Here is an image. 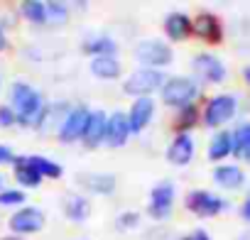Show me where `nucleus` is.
<instances>
[{
    "instance_id": "1",
    "label": "nucleus",
    "mask_w": 250,
    "mask_h": 240,
    "mask_svg": "<svg viewBox=\"0 0 250 240\" xmlns=\"http://www.w3.org/2000/svg\"><path fill=\"white\" fill-rule=\"evenodd\" d=\"M8 105L18 115V125H22V128H37V123H40V118H42L47 103H44L42 93L35 86H30L25 81H15L10 86V93H8Z\"/></svg>"
},
{
    "instance_id": "2",
    "label": "nucleus",
    "mask_w": 250,
    "mask_h": 240,
    "mask_svg": "<svg viewBox=\"0 0 250 240\" xmlns=\"http://www.w3.org/2000/svg\"><path fill=\"white\" fill-rule=\"evenodd\" d=\"M199 93H201L199 83L194 79H189V76H167L165 83H162V88H160L162 103L167 108H174V110L196 103Z\"/></svg>"
},
{
    "instance_id": "3",
    "label": "nucleus",
    "mask_w": 250,
    "mask_h": 240,
    "mask_svg": "<svg viewBox=\"0 0 250 240\" xmlns=\"http://www.w3.org/2000/svg\"><path fill=\"white\" fill-rule=\"evenodd\" d=\"M165 79L167 76L160 69H135L125 76L123 93L130 98H152V93L162 88Z\"/></svg>"
},
{
    "instance_id": "4",
    "label": "nucleus",
    "mask_w": 250,
    "mask_h": 240,
    "mask_svg": "<svg viewBox=\"0 0 250 240\" xmlns=\"http://www.w3.org/2000/svg\"><path fill=\"white\" fill-rule=\"evenodd\" d=\"M133 54L143 64V69H160V71L165 66H169L172 59H174L172 47L167 42H162V40H140L135 44Z\"/></svg>"
},
{
    "instance_id": "5",
    "label": "nucleus",
    "mask_w": 250,
    "mask_h": 240,
    "mask_svg": "<svg viewBox=\"0 0 250 240\" xmlns=\"http://www.w3.org/2000/svg\"><path fill=\"white\" fill-rule=\"evenodd\" d=\"M235 110H238L235 96H230V93H218V96H213V98L206 100V105H204V110H201V123H204L206 128H221V125L228 123V120H233Z\"/></svg>"
},
{
    "instance_id": "6",
    "label": "nucleus",
    "mask_w": 250,
    "mask_h": 240,
    "mask_svg": "<svg viewBox=\"0 0 250 240\" xmlns=\"http://www.w3.org/2000/svg\"><path fill=\"white\" fill-rule=\"evenodd\" d=\"M44 223H47L44 211H40L37 206H22V208L13 211L8 218L10 235H18V238H27V235L40 233L44 228Z\"/></svg>"
},
{
    "instance_id": "7",
    "label": "nucleus",
    "mask_w": 250,
    "mask_h": 240,
    "mask_svg": "<svg viewBox=\"0 0 250 240\" xmlns=\"http://www.w3.org/2000/svg\"><path fill=\"white\" fill-rule=\"evenodd\" d=\"M88 115H91V108L88 105H74V108H69L66 118L62 120V125L57 130V140L64 142V145L81 142L83 130H86V123H88Z\"/></svg>"
},
{
    "instance_id": "8",
    "label": "nucleus",
    "mask_w": 250,
    "mask_h": 240,
    "mask_svg": "<svg viewBox=\"0 0 250 240\" xmlns=\"http://www.w3.org/2000/svg\"><path fill=\"white\" fill-rule=\"evenodd\" d=\"M174 199H177V189L172 181H160L152 186L150 191V203H147V216L152 220H167L172 216L174 208Z\"/></svg>"
},
{
    "instance_id": "9",
    "label": "nucleus",
    "mask_w": 250,
    "mask_h": 240,
    "mask_svg": "<svg viewBox=\"0 0 250 240\" xmlns=\"http://www.w3.org/2000/svg\"><path fill=\"white\" fill-rule=\"evenodd\" d=\"M184 206L187 211H191L194 216L199 218H213L218 216L223 208H226V201L211 191H204V189H196V191H189L187 199H184Z\"/></svg>"
},
{
    "instance_id": "10",
    "label": "nucleus",
    "mask_w": 250,
    "mask_h": 240,
    "mask_svg": "<svg viewBox=\"0 0 250 240\" xmlns=\"http://www.w3.org/2000/svg\"><path fill=\"white\" fill-rule=\"evenodd\" d=\"M155 110H157V103L155 98H133L130 108L125 110V118H128V128H130V135H143L152 118H155Z\"/></svg>"
},
{
    "instance_id": "11",
    "label": "nucleus",
    "mask_w": 250,
    "mask_h": 240,
    "mask_svg": "<svg viewBox=\"0 0 250 240\" xmlns=\"http://www.w3.org/2000/svg\"><path fill=\"white\" fill-rule=\"evenodd\" d=\"M191 69H194V76L201 81V83H221L226 79V66L218 57L208 54V52H201L191 59Z\"/></svg>"
},
{
    "instance_id": "12",
    "label": "nucleus",
    "mask_w": 250,
    "mask_h": 240,
    "mask_svg": "<svg viewBox=\"0 0 250 240\" xmlns=\"http://www.w3.org/2000/svg\"><path fill=\"white\" fill-rule=\"evenodd\" d=\"M130 140V128H128V118L125 110H113L108 113V125H105V140L103 145L110 150H120Z\"/></svg>"
},
{
    "instance_id": "13",
    "label": "nucleus",
    "mask_w": 250,
    "mask_h": 240,
    "mask_svg": "<svg viewBox=\"0 0 250 240\" xmlns=\"http://www.w3.org/2000/svg\"><path fill=\"white\" fill-rule=\"evenodd\" d=\"M191 35H196L199 40L208 44H218L223 40V25L213 13H199L191 20Z\"/></svg>"
},
{
    "instance_id": "14",
    "label": "nucleus",
    "mask_w": 250,
    "mask_h": 240,
    "mask_svg": "<svg viewBox=\"0 0 250 240\" xmlns=\"http://www.w3.org/2000/svg\"><path fill=\"white\" fill-rule=\"evenodd\" d=\"M105 125H108V113L101 110V108L91 110L86 130H83V138H81V142H83L86 150H96V147L103 145V140H105Z\"/></svg>"
},
{
    "instance_id": "15",
    "label": "nucleus",
    "mask_w": 250,
    "mask_h": 240,
    "mask_svg": "<svg viewBox=\"0 0 250 240\" xmlns=\"http://www.w3.org/2000/svg\"><path fill=\"white\" fill-rule=\"evenodd\" d=\"M194 152H196L194 138L189 133H179V135H174V140L167 147V162L174 167H187L194 160Z\"/></svg>"
},
{
    "instance_id": "16",
    "label": "nucleus",
    "mask_w": 250,
    "mask_h": 240,
    "mask_svg": "<svg viewBox=\"0 0 250 240\" xmlns=\"http://www.w3.org/2000/svg\"><path fill=\"white\" fill-rule=\"evenodd\" d=\"M76 184L96 196H110L118 186V179L113 174H103V172H81V174H76Z\"/></svg>"
},
{
    "instance_id": "17",
    "label": "nucleus",
    "mask_w": 250,
    "mask_h": 240,
    "mask_svg": "<svg viewBox=\"0 0 250 240\" xmlns=\"http://www.w3.org/2000/svg\"><path fill=\"white\" fill-rule=\"evenodd\" d=\"M162 30H165V37H167L169 42H184V40L191 37V18H189L187 13L174 10V13H169V15L165 18Z\"/></svg>"
},
{
    "instance_id": "18",
    "label": "nucleus",
    "mask_w": 250,
    "mask_h": 240,
    "mask_svg": "<svg viewBox=\"0 0 250 240\" xmlns=\"http://www.w3.org/2000/svg\"><path fill=\"white\" fill-rule=\"evenodd\" d=\"M13 177L18 181V189H40L42 186V177L37 174V169L27 162V155H15V162H13Z\"/></svg>"
},
{
    "instance_id": "19",
    "label": "nucleus",
    "mask_w": 250,
    "mask_h": 240,
    "mask_svg": "<svg viewBox=\"0 0 250 240\" xmlns=\"http://www.w3.org/2000/svg\"><path fill=\"white\" fill-rule=\"evenodd\" d=\"M69 113V103H52V105H44V113L40 118V123L35 130H40L42 135H57L59 125H62V120L66 118Z\"/></svg>"
},
{
    "instance_id": "20",
    "label": "nucleus",
    "mask_w": 250,
    "mask_h": 240,
    "mask_svg": "<svg viewBox=\"0 0 250 240\" xmlns=\"http://www.w3.org/2000/svg\"><path fill=\"white\" fill-rule=\"evenodd\" d=\"M62 211H64V216H66L71 223H83V220L91 216V201H88L86 196L71 191V194L64 196V201H62Z\"/></svg>"
},
{
    "instance_id": "21",
    "label": "nucleus",
    "mask_w": 250,
    "mask_h": 240,
    "mask_svg": "<svg viewBox=\"0 0 250 240\" xmlns=\"http://www.w3.org/2000/svg\"><path fill=\"white\" fill-rule=\"evenodd\" d=\"M88 69L101 81H115L123 74V66H120V59L118 57H93L91 64H88Z\"/></svg>"
},
{
    "instance_id": "22",
    "label": "nucleus",
    "mask_w": 250,
    "mask_h": 240,
    "mask_svg": "<svg viewBox=\"0 0 250 240\" xmlns=\"http://www.w3.org/2000/svg\"><path fill=\"white\" fill-rule=\"evenodd\" d=\"M83 52L93 57H118V42L110 35H91L83 42Z\"/></svg>"
},
{
    "instance_id": "23",
    "label": "nucleus",
    "mask_w": 250,
    "mask_h": 240,
    "mask_svg": "<svg viewBox=\"0 0 250 240\" xmlns=\"http://www.w3.org/2000/svg\"><path fill=\"white\" fill-rule=\"evenodd\" d=\"M213 181L223 189H240L245 181V174L238 164H221L213 169Z\"/></svg>"
},
{
    "instance_id": "24",
    "label": "nucleus",
    "mask_w": 250,
    "mask_h": 240,
    "mask_svg": "<svg viewBox=\"0 0 250 240\" xmlns=\"http://www.w3.org/2000/svg\"><path fill=\"white\" fill-rule=\"evenodd\" d=\"M208 160L211 162H223L228 155H233V142H230V133L228 130H218L211 142H208V150H206Z\"/></svg>"
},
{
    "instance_id": "25",
    "label": "nucleus",
    "mask_w": 250,
    "mask_h": 240,
    "mask_svg": "<svg viewBox=\"0 0 250 240\" xmlns=\"http://www.w3.org/2000/svg\"><path fill=\"white\" fill-rule=\"evenodd\" d=\"M27 162L37 169V174L42 179H62L64 177V167L44 155H27Z\"/></svg>"
},
{
    "instance_id": "26",
    "label": "nucleus",
    "mask_w": 250,
    "mask_h": 240,
    "mask_svg": "<svg viewBox=\"0 0 250 240\" xmlns=\"http://www.w3.org/2000/svg\"><path fill=\"white\" fill-rule=\"evenodd\" d=\"M199 120H201V113H199V105H196V103L179 108V110L174 113V130H177V135H179V133H189V130L199 123Z\"/></svg>"
},
{
    "instance_id": "27",
    "label": "nucleus",
    "mask_w": 250,
    "mask_h": 240,
    "mask_svg": "<svg viewBox=\"0 0 250 240\" xmlns=\"http://www.w3.org/2000/svg\"><path fill=\"white\" fill-rule=\"evenodd\" d=\"M20 15L30 25H47V3H42V0H25V3H20Z\"/></svg>"
},
{
    "instance_id": "28",
    "label": "nucleus",
    "mask_w": 250,
    "mask_h": 240,
    "mask_svg": "<svg viewBox=\"0 0 250 240\" xmlns=\"http://www.w3.org/2000/svg\"><path fill=\"white\" fill-rule=\"evenodd\" d=\"M27 201V194L18 186H5L3 191H0V208H22Z\"/></svg>"
},
{
    "instance_id": "29",
    "label": "nucleus",
    "mask_w": 250,
    "mask_h": 240,
    "mask_svg": "<svg viewBox=\"0 0 250 240\" xmlns=\"http://www.w3.org/2000/svg\"><path fill=\"white\" fill-rule=\"evenodd\" d=\"M230 142H233V155L243 157L245 147L250 145V123H240V125L230 133Z\"/></svg>"
},
{
    "instance_id": "30",
    "label": "nucleus",
    "mask_w": 250,
    "mask_h": 240,
    "mask_svg": "<svg viewBox=\"0 0 250 240\" xmlns=\"http://www.w3.org/2000/svg\"><path fill=\"white\" fill-rule=\"evenodd\" d=\"M69 5L66 3H47V22L52 25H66L69 22Z\"/></svg>"
},
{
    "instance_id": "31",
    "label": "nucleus",
    "mask_w": 250,
    "mask_h": 240,
    "mask_svg": "<svg viewBox=\"0 0 250 240\" xmlns=\"http://www.w3.org/2000/svg\"><path fill=\"white\" fill-rule=\"evenodd\" d=\"M140 225V213L138 211H125L115 218V228L118 230H133Z\"/></svg>"
},
{
    "instance_id": "32",
    "label": "nucleus",
    "mask_w": 250,
    "mask_h": 240,
    "mask_svg": "<svg viewBox=\"0 0 250 240\" xmlns=\"http://www.w3.org/2000/svg\"><path fill=\"white\" fill-rule=\"evenodd\" d=\"M18 125V115L10 105H0V128L8 130V128H15Z\"/></svg>"
},
{
    "instance_id": "33",
    "label": "nucleus",
    "mask_w": 250,
    "mask_h": 240,
    "mask_svg": "<svg viewBox=\"0 0 250 240\" xmlns=\"http://www.w3.org/2000/svg\"><path fill=\"white\" fill-rule=\"evenodd\" d=\"M15 162V152L8 145H0V167H8Z\"/></svg>"
},
{
    "instance_id": "34",
    "label": "nucleus",
    "mask_w": 250,
    "mask_h": 240,
    "mask_svg": "<svg viewBox=\"0 0 250 240\" xmlns=\"http://www.w3.org/2000/svg\"><path fill=\"white\" fill-rule=\"evenodd\" d=\"M182 240H211V238H208V233H206L204 228H196V230H191L189 235H184Z\"/></svg>"
},
{
    "instance_id": "35",
    "label": "nucleus",
    "mask_w": 250,
    "mask_h": 240,
    "mask_svg": "<svg viewBox=\"0 0 250 240\" xmlns=\"http://www.w3.org/2000/svg\"><path fill=\"white\" fill-rule=\"evenodd\" d=\"M240 216H243V218H245V220L250 223V196H248V199L243 201V208H240Z\"/></svg>"
},
{
    "instance_id": "36",
    "label": "nucleus",
    "mask_w": 250,
    "mask_h": 240,
    "mask_svg": "<svg viewBox=\"0 0 250 240\" xmlns=\"http://www.w3.org/2000/svg\"><path fill=\"white\" fill-rule=\"evenodd\" d=\"M8 49V35H5V27L0 25V52Z\"/></svg>"
},
{
    "instance_id": "37",
    "label": "nucleus",
    "mask_w": 250,
    "mask_h": 240,
    "mask_svg": "<svg viewBox=\"0 0 250 240\" xmlns=\"http://www.w3.org/2000/svg\"><path fill=\"white\" fill-rule=\"evenodd\" d=\"M3 189H5V174L0 172V191H3Z\"/></svg>"
},
{
    "instance_id": "38",
    "label": "nucleus",
    "mask_w": 250,
    "mask_h": 240,
    "mask_svg": "<svg viewBox=\"0 0 250 240\" xmlns=\"http://www.w3.org/2000/svg\"><path fill=\"white\" fill-rule=\"evenodd\" d=\"M243 157H245V160H248V162H250V145H248V147H245V152H243Z\"/></svg>"
},
{
    "instance_id": "39",
    "label": "nucleus",
    "mask_w": 250,
    "mask_h": 240,
    "mask_svg": "<svg viewBox=\"0 0 250 240\" xmlns=\"http://www.w3.org/2000/svg\"><path fill=\"white\" fill-rule=\"evenodd\" d=\"M245 81H248V83H250V66H248V69H245Z\"/></svg>"
},
{
    "instance_id": "40",
    "label": "nucleus",
    "mask_w": 250,
    "mask_h": 240,
    "mask_svg": "<svg viewBox=\"0 0 250 240\" xmlns=\"http://www.w3.org/2000/svg\"><path fill=\"white\" fill-rule=\"evenodd\" d=\"M5 240H25V238H18V235H8Z\"/></svg>"
},
{
    "instance_id": "41",
    "label": "nucleus",
    "mask_w": 250,
    "mask_h": 240,
    "mask_svg": "<svg viewBox=\"0 0 250 240\" xmlns=\"http://www.w3.org/2000/svg\"><path fill=\"white\" fill-rule=\"evenodd\" d=\"M0 86H3V81H0Z\"/></svg>"
}]
</instances>
